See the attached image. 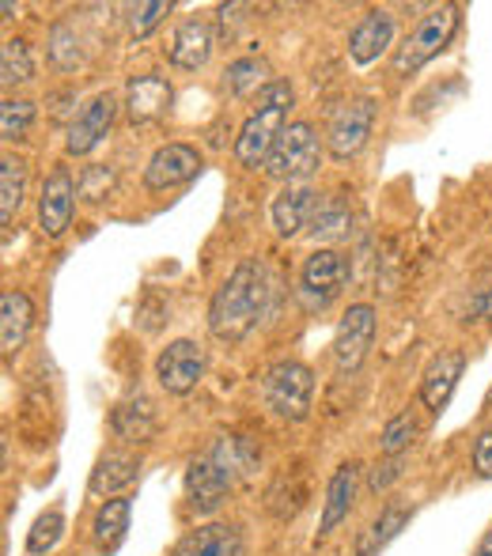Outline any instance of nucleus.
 Returning <instances> with one entry per match:
<instances>
[{"label":"nucleus","mask_w":492,"mask_h":556,"mask_svg":"<svg viewBox=\"0 0 492 556\" xmlns=\"http://www.w3.org/2000/svg\"><path fill=\"white\" fill-rule=\"evenodd\" d=\"M262 402L280 420H307L315 402V371L300 359H280L262 375Z\"/></svg>","instance_id":"20e7f679"},{"label":"nucleus","mask_w":492,"mask_h":556,"mask_svg":"<svg viewBox=\"0 0 492 556\" xmlns=\"http://www.w3.org/2000/svg\"><path fill=\"white\" fill-rule=\"evenodd\" d=\"M402 477V458H382V462H375L371 466V473H368V489L371 492H387L390 484Z\"/></svg>","instance_id":"c9c22d12"},{"label":"nucleus","mask_w":492,"mask_h":556,"mask_svg":"<svg viewBox=\"0 0 492 556\" xmlns=\"http://www.w3.org/2000/svg\"><path fill=\"white\" fill-rule=\"evenodd\" d=\"M30 326H35V303H30V295L20 292V288H8L0 295V344H4V356H15L27 344Z\"/></svg>","instance_id":"412c9836"},{"label":"nucleus","mask_w":492,"mask_h":556,"mask_svg":"<svg viewBox=\"0 0 492 556\" xmlns=\"http://www.w3.org/2000/svg\"><path fill=\"white\" fill-rule=\"evenodd\" d=\"M171 556H247V542L231 522H205L190 530Z\"/></svg>","instance_id":"6ab92c4d"},{"label":"nucleus","mask_w":492,"mask_h":556,"mask_svg":"<svg viewBox=\"0 0 492 556\" xmlns=\"http://www.w3.org/2000/svg\"><path fill=\"white\" fill-rule=\"evenodd\" d=\"M155 379L167 394L182 397L205 379V349L190 337H178L155 356Z\"/></svg>","instance_id":"1a4fd4ad"},{"label":"nucleus","mask_w":492,"mask_h":556,"mask_svg":"<svg viewBox=\"0 0 492 556\" xmlns=\"http://www.w3.org/2000/svg\"><path fill=\"white\" fill-rule=\"evenodd\" d=\"M315 201L318 193L307 190V186H285V190L273 198V227H277L280 239H295L300 231H307L311 213H315Z\"/></svg>","instance_id":"aec40b11"},{"label":"nucleus","mask_w":492,"mask_h":556,"mask_svg":"<svg viewBox=\"0 0 492 556\" xmlns=\"http://www.w3.org/2000/svg\"><path fill=\"white\" fill-rule=\"evenodd\" d=\"M265 65L257 58H239L228 65V73H224V88H228V96H250V91H262L265 88Z\"/></svg>","instance_id":"7c9ffc66"},{"label":"nucleus","mask_w":492,"mask_h":556,"mask_svg":"<svg viewBox=\"0 0 492 556\" xmlns=\"http://www.w3.org/2000/svg\"><path fill=\"white\" fill-rule=\"evenodd\" d=\"M30 80H35V53L23 38H8L4 50H0V84L12 91Z\"/></svg>","instance_id":"a878e982"},{"label":"nucleus","mask_w":492,"mask_h":556,"mask_svg":"<svg viewBox=\"0 0 492 556\" xmlns=\"http://www.w3.org/2000/svg\"><path fill=\"white\" fill-rule=\"evenodd\" d=\"M492 318V288H481L466 307V323H489Z\"/></svg>","instance_id":"4c0bfd02"},{"label":"nucleus","mask_w":492,"mask_h":556,"mask_svg":"<svg viewBox=\"0 0 492 556\" xmlns=\"http://www.w3.org/2000/svg\"><path fill=\"white\" fill-rule=\"evenodd\" d=\"M265 303H269V273L257 257H243L209 303V330L216 341L239 344L262 323Z\"/></svg>","instance_id":"f257e3e1"},{"label":"nucleus","mask_w":492,"mask_h":556,"mask_svg":"<svg viewBox=\"0 0 492 556\" xmlns=\"http://www.w3.org/2000/svg\"><path fill=\"white\" fill-rule=\"evenodd\" d=\"M474 469L481 481H492V425L474 440Z\"/></svg>","instance_id":"e433bc0d"},{"label":"nucleus","mask_w":492,"mask_h":556,"mask_svg":"<svg viewBox=\"0 0 492 556\" xmlns=\"http://www.w3.org/2000/svg\"><path fill=\"white\" fill-rule=\"evenodd\" d=\"M375 333H379V315H375L371 303H353V307L341 315L338 330H333V367L341 375L361 371V364L368 359Z\"/></svg>","instance_id":"0eeeda50"},{"label":"nucleus","mask_w":492,"mask_h":556,"mask_svg":"<svg viewBox=\"0 0 492 556\" xmlns=\"http://www.w3.org/2000/svg\"><path fill=\"white\" fill-rule=\"evenodd\" d=\"M76 193H80V186L73 182L68 167H53L50 178L42 182V193H38V227H42V235L61 239L68 231L76 213Z\"/></svg>","instance_id":"f8f14e48"},{"label":"nucleus","mask_w":492,"mask_h":556,"mask_svg":"<svg viewBox=\"0 0 492 556\" xmlns=\"http://www.w3.org/2000/svg\"><path fill=\"white\" fill-rule=\"evenodd\" d=\"M390 42H394V15L387 8H371L349 35V58L356 65H375L390 50Z\"/></svg>","instance_id":"a211bd4d"},{"label":"nucleus","mask_w":492,"mask_h":556,"mask_svg":"<svg viewBox=\"0 0 492 556\" xmlns=\"http://www.w3.org/2000/svg\"><path fill=\"white\" fill-rule=\"evenodd\" d=\"M323 163V140H318L311 122H292L273 144L269 160H265V175L277 178L285 186H303Z\"/></svg>","instance_id":"39448f33"},{"label":"nucleus","mask_w":492,"mask_h":556,"mask_svg":"<svg viewBox=\"0 0 492 556\" xmlns=\"http://www.w3.org/2000/svg\"><path fill=\"white\" fill-rule=\"evenodd\" d=\"M129 519H133V500L129 496H114L103 500V507L91 519V542L103 556H114L122 549L125 534H129Z\"/></svg>","instance_id":"4be33fe9"},{"label":"nucleus","mask_w":492,"mask_h":556,"mask_svg":"<svg viewBox=\"0 0 492 556\" xmlns=\"http://www.w3.org/2000/svg\"><path fill=\"white\" fill-rule=\"evenodd\" d=\"M409 519H413L409 507L387 504L379 511V519H371L368 527L361 530V538H356V556H379L405 527H409Z\"/></svg>","instance_id":"b1692460"},{"label":"nucleus","mask_w":492,"mask_h":556,"mask_svg":"<svg viewBox=\"0 0 492 556\" xmlns=\"http://www.w3.org/2000/svg\"><path fill=\"white\" fill-rule=\"evenodd\" d=\"M35 114H38L35 103H27V99H4V103H0V137L20 140L23 132L30 129Z\"/></svg>","instance_id":"473e14b6"},{"label":"nucleus","mask_w":492,"mask_h":556,"mask_svg":"<svg viewBox=\"0 0 492 556\" xmlns=\"http://www.w3.org/2000/svg\"><path fill=\"white\" fill-rule=\"evenodd\" d=\"M458 23H463V8H458V4L432 8V12H428L425 20L413 27V35L402 42V50H398V58H394V73L398 76H413L417 68H425L432 58H440V53L451 46V38H455Z\"/></svg>","instance_id":"423d86ee"},{"label":"nucleus","mask_w":492,"mask_h":556,"mask_svg":"<svg viewBox=\"0 0 492 556\" xmlns=\"http://www.w3.org/2000/svg\"><path fill=\"white\" fill-rule=\"evenodd\" d=\"M349 285V257L341 250H315L300 269V300L307 311L330 307L341 295V288Z\"/></svg>","instance_id":"6e6552de"},{"label":"nucleus","mask_w":492,"mask_h":556,"mask_svg":"<svg viewBox=\"0 0 492 556\" xmlns=\"http://www.w3.org/2000/svg\"><path fill=\"white\" fill-rule=\"evenodd\" d=\"M171 15V0H144V4H133L129 8V35L137 38H148L163 20Z\"/></svg>","instance_id":"72a5a7b5"},{"label":"nucleus","mask_w":492,"mask_h":556,"mask_svg":"<svg viewBox=\"0 0 492 556\" xmlns=\"http://www.w3.org/2000/svg\"><path fill=\"white\" fill-rule=\"evenodd\" d=\"M463 371H466L463 349H443L440 356H432V364H428L425 375H420V402H425V409H432V413L447 409Z\"/></svg>","instance_id":"dca6fc26"},{"label":"nucleus","mask_w":492,"mask_h":556,"mask_svg":"<svg viewBox=\"0 0 492 556\" xmlns=\"http://www.w3.org/2000/svg\"><path fill=\"white\" fill-rule=\"evenodd\" d=\"M50 65L58 73H76L84 65V50H80V38H76L73 23H53L50 30Z\"/></svg>","instance_id":"c85d7f7f"},{"label":"nucleus","mask_w":492,"mask_h":556,"mask_svg":"<svg viewBox=\"0 0 492 556\" xmlns=\"http://www.w3.org/2000/svg\"><path fill=\"white\" fill-rule=\"evenodd\" d=\"M171 99H175V91L160 73H140L125 88V117H129V125H152L171 111Z\"/></svg>","instance_id":"2eb2a0df"},{"label":"nucleus","mask_w":492,"mask_h":556,"mask_svg":"<svg viewBox=\"0 0 492 556\" xmlns=\"http://www.w3.org/2000/svg\"><path fill=\"white\" fill-rule=\"evenodd\" d=\"M201 167H205V160H201L198 148L178 144V140L175 144H163V148H155L144 167V190H152V193L178 190V186L193 182V178L201 175Z\"/></svg>","instance_id":"9b49d317"},{"label":"nucleus","mask_w":492,"mask_h":556,"mask_svg":"<svg viewBox=\"0 0 492 556\" xmlns=\"http://www.w3.org/2000/svg\"><path fill=\"white\" fill-rule=\"evenodd\" d=\"M356 489H361V466L356 462H341L338 469H333V477L326 481V500H323V519H318V542H326V538L333 534V530L341 527V522L353 515V504H356Z\"/></svg>","instance_id":"4468645a"},{"label":"nucleus","mask_w":492,"mask_h":556,"mask_svg":"<svg viewBox=\"0 0 492 556\" xmlns=\"http://www.w3.org/2000/svg\"><path fill=\"white\" fill-rule=\"evenodd\" d=\"M349 224H353V213H349L345 201L341 198H318L307 231L315 235V239H341V235H349Z\"/></svg>","instance_id":"cd10ccee"},{"label":"nucleus","mask_w":492,"mask_h":556,"mask_svg":"<svg viewBox=\"0 0 492 556\" xmlns=\"http://www.w3.org/2000/svg\"><path fill=\"white\" fill-rule=\"evenodd\" d=\"M65 538V511L61 507H50L46 515H38L35 527H30L27 534V553L30 556H46L53 549V545Z\"/></svg>","instance_id":"c756f323"},{"label":"nucleus","mask_w":492,"mask_h":556,"mask_svg":"<svg viewBox=\"0 0 492 556\" xmlns=\"http://www.w3.org/2000/svg\"><path fill=\"white\" fill-rule=\"evenodd\" d=\"M111 428H114V435L125 443H148L155 432H160V420H155L152 402L133 397V402H122L118 409H114Z\"/></svg>","instance_id":"393cba45"},{"label":"nucleus","mask_w":492,"mask_h":556,"mask_svg":"<svg viewBox=\"0 0 492 556\" xmlns=\"http://www.w3.org/2000/svg\"><path fill=\"white\" fill-rule=\"evenodd\" d=\"M111 170L106 167H88L84 170V178L76 186H80V198H88V201H103L106 193H111Z\"/></svg>","instance_id":"f704fd0d"},{"label":"nucleus","mask_w":492,"mask_h":556,"mask_svg":"<svg viewBox=\"0 0 492 556\" xmlns=\"http://www.w3.org/2000/svg\"><path fill=\"white\" fill-rule=\"evenodd\" d=\"M417 440V420H413V413H398V417L387 420V428H382V458H402L405 451L413 446Z\"/></svg>","instance_id":"2f4dec72"},{"label":"nucleus","mask_w":492,"mask_h":556,"mask_svg":"<svg viewBox=\"0 0 492 556\" xmlns=\"http://www.w3.org/2000/svg\"><path fill=\"white\" fill-rule=\"evenodd\" d=\"M23 190H27V170H23L20 160L4 155V160H0V224L4 227H12L15 213H20Z\"/></svg>","instance_id":"bb28decb"},{"label":"nucleus","mask_w":492,"mask_h":556,"mask_svg":"<svg viewBox=\"0 0 492 556\" xmlns=\"http://www.w3.org/2000/svg\"><path fill=\"white\" fill-rule=\"evenodd\" d=\"M375 125V99H353L338 114L330 117V129H326V148L338 163H349L353 155H361V148L368 144Z\"/></svg>","instance_id":"9d476101"},{"label":"nucleus","mask_w":492,"mask_h":556,"mask_svg":"<svg viewBox=\"0 0 492 556\" xmlns=\"http://www.w3.org/2000/svg\"><path fill=\"white\" fill-rule=\"evenodd\" d=\"M213 46H216V38L205 20H182L167 42V61L175 68H182V73H198V68H205L209 58H213Z\"/></svg>","instance_id":"f3484780"},{"label":"nucleus","mask_w":492,"mask_h":556,"mask_svg":"<svg viewBox=\"0 0 492 556\" xmlns=\"http://www.w3.org/2000/svg\"><path fill=\"white\" fill-rule=\"evenodd\" d=\"M292 84L288 80H269L262 91H257V106L250 111V117L243 122V129H239L236 137V160L239 167L247 170H257L265 167V160H269L273 144H277V137L288 129V111H292Z\"/></svg>","instance_id":"7ed1b4c3"},{"label":"nucleus","mask_w":492,"mask_h":556,"mask_svg":"<svg viewBox=\"0 0 492 556\" xmlns=\"http://www.w3.org/2000/svg\"><path fill=\"white\" fill-rule=\"evenodd\" d=\"M254 466V451L239 435H220L205 454L186 466V504L193 515H213L231 496L236 481Z\"/></svg>","instance_id":"f03ea898"},{"label":"nucleus","mask_w":492,"mask_h":556,"mask_svg":"<svg viewBox=\"0 0 492 556\" xmlns=\"http://www.w3.org/2000/svg\"><path fill=\"white\" fill-rule=\"evenodd\" d=\"M137 477H140V458H133V454H125V451H106V454H99L96 469H91L88 492L91 496H118Z\"/></svg>","instance_id":"5701e85b"},{"label":"nucleus","mask_w":492,"mask_h":556,"mask_svg":"<svg viewBox=\"0 0 492 556\" xmlns=\"http://www.w3.org/2000/svg\"><path fill=\"white\" fill-rule=\"evenodd\" d=\"M114 117H118V96L114 91H99L80 114L73 117L68 125V137H65V152L68 155H88L99 148V140L111 132Z\"/></svg>","instance_id":"ddd939ff"}]
</instances>
